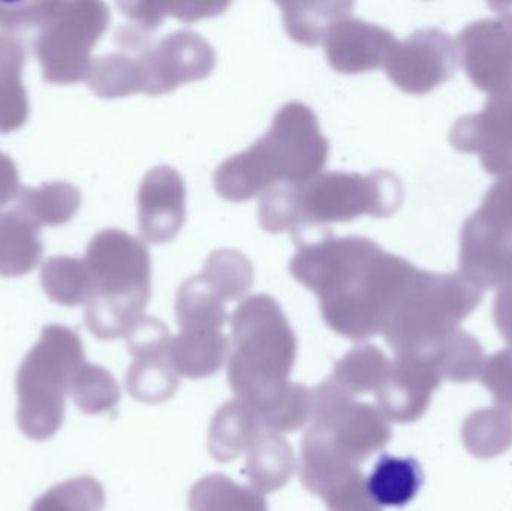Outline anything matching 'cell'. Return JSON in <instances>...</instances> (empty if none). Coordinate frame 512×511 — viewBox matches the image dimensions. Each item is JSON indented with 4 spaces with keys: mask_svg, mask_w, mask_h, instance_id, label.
Masks as SVG:
<instances>
[{
    "mask_svg": "<svg viewBox=\"0 0 512 511\" xmlns=\"http://www.w3.org/2000/svg\"><path fill=\"white\" fill-rule=\"evenodd\" d=\"M292 276L321 300L325 323L354 341L382 333L417 267L366 237H327L298 249Z\"/></svg>",
    "mask_w": 512,
    "mask_h": 511,
    "instance_id": "1",
    "label": "cell"
},
{
    "mask_svg": "<svg viewBox=\"0 0 512 511\" xmlns=\"http://www.w3.org/2000/svg\"><path fill=\"white\" fill-rule=\"evenodd\" d=\"M328 159V141L309 105H283L264 137L248 150L227 159L216 170L213 183L233 203L265 194L277 183H304L319 176Z\"/></svg>",
    "mask_w": 512,
    "mask_h": 511,
    "instance_id": "2",
    "label": "cell"
},
{
    "mask_svg": "<svg viewBox=\"0 0 512 511\" xmlns=\"http://www.w3.org/2000/svg\"><path fill=\"white\" fill-rule=\"evenodd\" d=\"M402 203V185L393 173L319 174L304 183H286L265 192L259 225L271 234L298 233L310 227L351 221L361 215L385 218Z\"/></svg>",
    "mask_w": 512,
    "mask_h": 511,
    "instance_id": "3",
    "label": "cell"
},
{
    "mask_svg": "<svg viewBox=\"0 0 512 511\" xmlns=\"http://www.w3.org/2000/svg\"><path fill=\"white\" fill-rule=\"evenodd\" d=\"M228 378L239 401L261 413L289 386L297 341L282 308L267 294L248 297L231 320Z\"/></svg>",
    "mask_w": 512,
    "mask_h": 511,
    "instance_id": "4",
    "label": "cell"
},
{
    "mask_svg": "<svg viewBox=\"0 0 512 511\" xmlns=\"http://www.w3.org/2000/svg\"><path fill=\"white\" fill-rule=\"evenodd\" d=\"M93 282L87 327L98 339L126 338L144 317L150 297V255L137 237L108 228L90 240L84 257Z\"/></svg>",
    "mask_w": 512,
    "mask_h": 511,
    "instance_id": "5",
    "label": "cell"
},
{
    "mask_svg": "<svg viewBox=\"0 0 512 511\" xmlns=\"http://www.w3.org/2000/svg\"><path fill=\"white\" fill-rule=\"evenodd\" d=\"M86 363L80 336L66 326L50 324L26 354L15 380L20 431L33 441H47L62 428L69 383Z\"/></svg>",
    "mask_w": 512,
    "mask_h": 511,
    "instance_id": "6",
    "label": "cell"
},
{
    "mask_svg": "<svg viewBox=\"0 0 512 511\" xmlns=\"http://www.w3.org/2000/svg\"><path fill=\"white\" fill-rule=\"evenodd\" d=\"M481 288L465 278L418 270L385 323V341L400 354H429L480 305Z\"/></svg>",
    "mask_w": 512,
    "mask_h": 511,
    "instance_id": "7",
    "label": "cell"
},
{
    "mask_svg": "<svg viewBox=\"0 0 512 511\" xmlns=\"http://www.w3.org/2000/svg\"><path fill=\"white\" fill-rule=\"evenodd\" d=\"M110 23V11L101 2H57L53 15L41 27L35 48L45 80L72 84L86 80L92 48Z\"/></svg>",
    "mask_w": 512,
    "mask_h": 511,
    "instance_id": "8",
    "label": "cell"
},
{
    "mask_svg": "<svg viewBox=\"0 0 512 511\" xmlns=\"http://www.w3.org/2000/svg\"><path fill=\"white\" fill-rule=\"evenodd\" d=\"M140 66L141 92L162 95L191 81L204 80L216 66V51L200 33L177 30L159 41L140 36L123 48Z\"/></svg>",
    "mask_w": 512,
    "mask_h": 511,
    "instance_id": "9",
    "label": "cell"
},
{
    "mask_svg": "<svg viewBox=\"0 0 512 511\" xmlns=\"http://www.w3.org/2000/svg\"><path fill=\"white\" fill-rule=\"evenodd\" d=\"M454 45L435 29L418 30L397 42L385 68L390 80L408 93H426L450 77L454 69Z\"/></svg>",
    "mask_w": 512,
    "mask_h": 511,
    "instance_id": "10",
    "label": "cell"
},
{
    "mask_svg": "<svg viewBox=\"0 0 512 511\" xmlns=\"http://www.w3.org/2000/svg\"><path fill=\"white\" fill-rule=\"evenodd\" d=\"M441 380L430 354H400L376 393L379 408L391 422H417L429 408Z\"/></svg>",
    "mask_w": 512,
    "mask_h": 511,
    "instance_id": "11",
    "label": "cell"
},
{
    "mask_svg": "<svg viewBox=\"0 0 512 511\" xmlns=\"http://www.w3.org/2000/svg\"><path fill=\"white\" fill-rule=\"evenodd\" d=\"M460 45L475 86L492 96L512 95V21L474 24L462 33Z\"/></svg>",
    "mask_w": 512,
    "mask_h": 511,
    "instance_id": "12",
    "label": "cell"
},
{
    "mask_svg": "<svg viewBox=\"0 0 512 511\" xmlns=\"http://www.w3.org/2000/svg\"><path fill=\"white\" fill-rule=\"evenodd\" d=\"M186 188L176 168L159 165L144 176L138 191V227L144 242H171L182 230Z\"/></svg>",
    "mask_w": 512,
    "mask_h": 511,
    "instance_id": "13",
    "label": "cell"
},
{
    "mask_svg": "<svg viewBox=\"0 0 512 511\" xmlns=\"http://www.w3.org/2000/svg\"><path fill=\"white\" fill-rule=\"evenodd\" d=\"M396 45L390 30L351 17L337 21L324 39L328 63L343 74H360L385 66Z\"/></svg>",
    "mask_w": 512,
    "mask_h": 511,
    "instance_id": "14",
    "label": "cell"
},
{
    "mask_svg": "<svg viewBox=\"0 0 512 511\" xmlns=\"http://www.w3.org/2000/svg\"><path fill=\"white\" fill-rule=\"evenodd\" d=\"M454 132L456 146L480 152L487 170H512V96H492L483 114L462 120Z\"/></svg>",
    "mask_w": 512,
    "mask_h": 511,
    "instance_id": "15",
    "label": "cell"
},
{
    "mask_svg": "<svg viewBox=\"0 0 512 511\" xmlns=\"http://www.w3.org/2000/svg\"><path fill=\"white\" fill-rule=\"evenodd\" d=\"M265 434L254 408L245 402H228L216 413L209 434L210 453L216 461L227 462L251 452Z\"/></svg>",
    "mask_w": 512,
    "mask_h": 511,
    "instance_id": "16",
    "label": "cell"
},
{
    "mask_svg": "<svg viewBox=\"0 0 512 511\" xmlns=\"http://www.w3.org/2000/svg\"><path fill=\"white\" fill-rule=\"evenodd\" d=\"M228 354L230 345L221 330H180L171 339V365L177 374L192 380L215 375Z\"/></svg>",
    "mask_w": 512,
    "mask_h": 511,
    "instance_id": "17",
    "label": "cell"
},
{
    "mask_svg": "<svg viewBox=\"0 0 512 511\" xmlns=\"http://www.w3.org/2000/svg\"><path fill=\"white\" fill-rule=\"evenodd\" d=\"M26 50L14 35H0V134L17 131L29 117V99L21 81Z\"/></svg>",
    "mask_w": 512,
    "mask_h": 511,
    "instance_id": "18",
    "label": "cell"
},
{
    "mask_svg": "<svg viewBox=\"0 0 512 511\" xmlns=\"http://www.w3.org/2000/svg\"><path fill=\"white\" fill-rule=\"evenodd\" d=\"M39 230L18 209L0 213V275L24 276L38 266L44 252Z\"/></svg>",
    "mask_w": 512,
    "mask_h": 511,
    "instance_id": "19",
    "label": "cell"
},
{
    "mask_svg": "<svg viewBox=\"0 0 512 511\" xmlns=\"http://www.w3.org/2000/svg\"><path fill=\"white\" fill-rule=\"evenodd\" d=\"M424 474L414 458L382 455L366 479L367 491L379 507L408 506L423 486Z\"/></svg>",
    "mask_w": 512,
    "mask_h": 511,
    "instance_id": "20",
    "label": "cell"
},
{
    "mask_svg": "<svg viewBox=\"0 0 512 511\" xmlns=\"http://www.w3.org/2000/svg\"><path fill=\"white\" fill-rule=\"evenodd\" d=\"M295 470L294 452L285 438L265 432L248 456L245 474L259 494L279 491Z\"/></svg>",
    "mask_w": 512,
    "mask_h": 511,
    "instance_id": "21",
    "label": "cell"
},
{
    "mask_svg": "<svg viewBox=\"0 0 512 511\" xmlns=\"http://www.w3.org/2000/svg\"><path fill=\"white\" fill-rule=\"evenodd\" d=\"M279 6L289 38L303 45L324 42L328 30L354 9L352 2H283Z\"/></svg>",
    "mask_w": 512,
    "mask_h": 511,
    "instance_id": "22",
    "label": "cell"
},
{
    "mask_svg": "<svg viewBox=\"0 0 512 511\" xmlns=\"http://www.w3.org/2000/svg\"><path fill=\"white\" fill-rule=\"evenodd\" d=\"M225 303L201 273L192 276L183 282L176 297L180 330H221L228 318Z\"/></svg>",
    "mask_w": 512,
    "mask_h": 511,
    "instance_id": "23",
    "label": "cell"
},
{
    "mask_svg": "<svg viewBox=\"0 0 512 511\" xmlns=\"http://www.w3.org/2000/svg\"><path fill=\"white\" fill-rule=\"evenodd\" d=\"M81 194L66 182L45 183L41 188L21 189L17 209L36 227H57L74 218Z\"/></svg>",
    "mask_w": 512,
    "mask_h": 511,
    "instance_id": "24",
    "label": "cell"
},
{
    "mask_svg": "<svg viewBox=\"0 0 512 511\" xmlns=\"http://www.w3.org/2000/svg\"><path fill=\"white\" fill-rule=\"evenodd\" d=\"M191 511H268L262 494L224 474H210L189 492Z\"/></svg>",
    "mask_w": 512,
    "mask_h": 511,
    "instance_id": "25",
    "label": "cell"
},
{
    "mask_svg": "<svg viewBox=\"0 0 512 511\" xmlns=\"http://www.w3.org/2000/svg\"><path fill=\"white\" fill-rule=\"evenodd\" d=\"M390 360L373 345H360L334 366L331 380L354 395L379 392L390 372Z\"/></svg>",
    "mask_w": 512,
    "mask_h": 511,
    "instance_id": "26",
    "label": "cell"
},
{
    "mask_svg": "<svg viewBox=\"0 0 512 511\" xmlns=\"http://www.w3.org/2000/svg\"><path fill=\"white\" fill-rule=\"evenodd\" d=\"M45 294L63 306L87 305L93 296V282L84 260L53 257L42 266Z\"/></svg>",
    "mask_w": 512,
    "mask_h": 511,
    "instance_id": "27",
    "label": "cell"
},
{
    "mask_svg": "<svg viewBox=\"0 0 512 511\" xmlns=\"http://www.w3.org/2000/svg\"><path fill=\"white\" fill-rule=\"evenodd\" d=\"M90 89L99 98H125L141 92L140 66L132 53H113L92 60L86 78Z\"/></svg>",
    "mask_w": 512,
    "mask_h": 511,
    "instance_id": "28",
    "label": "cell"
},
{
    "mask_svg": "<svg viewBox=\"0 0 512 511\" xmlns=\"http://www.w3.org/2000/svg\"><path fill=\"white\" fill-rule=\"evenodd\" d=\"M462 438L475 458H496L512 446L511 414L501 408L475 411L463 425Z\"/></svg>",
    "mask_w": 512,
    "mask_h": 511,
    "instance_id": "29",
    "label": "cell"
},
{
    "mask_svg": "<svg viewBox=\"0 0 512 511\" xmlns=\"http://www.w3.org/2000/svg\"><path fill=\"white\" fill-rule=\"evenodd\" d=\"M429 354L441 377L456 383L477 380L486 365L480 342L469 333L459 330L451 333Z\"/></svg>",
    "mask_w": 512,
    "mask_h": 511,
    "instance_id": "30",
    "label": "cell"
},
{
    "mask_svg": "<svg viewBox=\"0 0 512 511\" xmlns=\"http://www.w3.org/2000/svg\"><path fill=\"white\" fill-rule=\"evenodd\" d=\"M129 393L144 404H161L176 393L179 374L171 365L170 354L135 359L126 374Z\"/></svg>",
    "mask_w": 512,
    "mask_h": 511,
    "instance_id": "31",
    "label": "cell"
},
{
    "mask_svg": "<svg viewBox=\"0 0 512 511\" xmlns=\"http://www.w3.org/2000/svg\"><path fill=\"white\" fill-rule=\"evenodd\" d=\"M69 393L78 410L89 416L111 413L122 395L113 375L102 366L90 363H84L72 375Z\"/></svg>",
    "mask_w": 512,
    "mask_h": 511,
    "instance_id": "32",
    "label": "cell"
},
{
    "mask_svg": "<svg viewBox=\"0 0 512 511\" xmlns=\"http://www.w3.org/2000/svg\"><path fill=\"white\" fill-rule=\"evenodd\" d=\"M201 275L225 302H231L242 299L251 290L254 267L242 252L219 249L207 258Z\"/></svg>",
    "mask_w": 512,
    "mask_h": 511,
    "instance_id": "33",
    "label": "cell"
},
{
    "mask_svg": "<svg viewBox=\"0 0 512 511\" xmlns=\"http://www.w3.org/2000/svg\"><path fill=\"white\" fill-rule=\"evenodd\" d=\"M105 492L90 476L75 477L48 489L36 498L30 511H102Z\"/></svg>",
    "mask_w": 512,
    "mask_h": 511,
    "instance_id": "34",
    "label": "cell"
},
{
    "mask_svg": "<svg viewBox=\"0 0 512 511\" xmlns=\"http://www.w3.org/2000/svg\"><path fill=\"white\" fill-rule=\"evenodd\" d=\"M312 410V392L303 384L289 383L288 389L270 407L258 414L267 434H289L306 425Z\"/></svg>",
    "mask_w": 512,
    "mask_h": 511,
    "instance_id": "35",
    "label": "cell"
},
{
    "mask_svg": "<svg viewBox=\"0 0 512 511\" xmlns=\"http://www.w3.org/2000/svg\"><path fill=\"white\" fill-rule=\"evenodd\" d=\"M171 335L162 321L143 317L126 336L128 348L134 359L170 354Z\"/></svg>",
    "mask_w": 512,
    "mask_h": 511,
    "instance_id": "36",
    "label": "cell"
},
{
    "mask_svg": "<svg viewBox=\"0 0 512 511\" xmlns=\"http://www.w3.org/2000/svg\"><path fill=\"white\" fill-rule=\"evenodd\" d=\"M481 381L492 393L496 404L512 414V350L499 351L490 357L481 372Z\"/></svg>",
    "mask_w": 512,
    "mask_h": 511,
    "instance_id": "37",
    "label": "cell"
},
{
    "mask_svg": "<svg viewBox=\"0 0 512 511\" xmlns=\"http://www.w3.org/2000/svg\"><path fill=\"white\" fill-rule=\"evenodd\" d=\"M328 511H381L367 491L366 479L361 470L348 482L324 497Z\"/></svg>",
    "mask_w": 512,
    "mask_h": 511,
    "instance_id": "38",
    "label": "cell"
},
{
    "mask_svg": "<svg viewBox=\"0 0 512 511\" xmlns=\"http://www.w3.org/2000/svg\"><path fill=\"white\" fill-rule=\"evenodd\" d=\"M57 2L18 3L0 5V27L5 30L29 29L44 26L53 15Z\"/></svg>",
    "mask_w": 512,
    "mask_h": 511,
    "instance_id": "39",
    "label": "cell"
},
{
    "mask_svg": "<svg viewBox=\"0 0 512 511\" xmlns=\"http://www.w3.org/2000/svg\"><path fill=\"white\" fill-rule=\"evenodd\" d=\"M119 6L135 27L146 33L158 29L168 17L167 2H122Z\"/></svg>",
    "mask_w": 512,
    "mask_h": 511,
    "instance_id": "40",
    "label": "cell"
},
{
    "mask_svg": "<svg viewBox=\"0 0 512 511\" xmlns=\"http://www.w3.org/2000/svg\"><path fill=\"white\" fill-rule=\"evenodd\" d=\"M228 5V2H167V11L168 15L192 23L200 18L222 14Z\"/></svg>",
    "mask_w": 512,
    "mask_h": 511,
    "instance_id": "41",
    "label": "cell"
},
{
    "mask_svg": "<svg viewBox=\"0 0 512 511\" xmlns=\"http://www.w3.org/2000/svg\"><path fill=\"white\" fill-rule=\"evenodd\" d=\"M20 176L14 162L5 153L0 152V207L20 195Z\"/></svg>",
    "mask_w": 512,
    "mask_h": 511,
    "instance_id": "42",
    "label": "cell"
},
{
    "mask_svg": "<svg viewBox=\"0 0 512 511\" xmlns=\"http://www.w3.org/2000/svg\"><path fill=\"white\" fill-rule=\"evenodd\" d=\"M495 321L499 333L504 336L512 350V281L507 282L496 297Z\"/></svg>",
    "mask_w": 512,
    "mask_h": 511,
    "instance_id": "43",
    "label": "cell"
}]
</instances>
